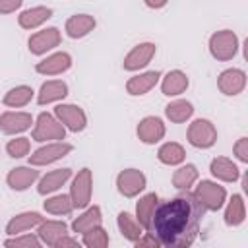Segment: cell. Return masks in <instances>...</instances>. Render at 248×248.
Segmentation results:
<instances>
[{"mask_svg": "<svg viewBox=\"0 0 248 248\" xmlns=\"http://www.w3.org/2000/svg\"><path fill=\"white\" fill-rule=\"evenodd\" d=\"M68 97V83L62 79H46L41 83L37 91V103L41 107L50 105V103H60Z\"/></svg>", "mask_w": 248, "mask_h": 248, "instance_id": "obj_19", "label": "cell"}, {"mask_svg": "<svg viewBox=\"0 0 248 248\" xmlns=\"http://www.w3.org/2000/svg\"><path fill=\"white\" fill-rule=\"evenodd\" d=\"M74 248V246H79V242H78V238H72L70 234H64L62 238H58L56 240V244H54V248Z\"/></svg>", "mask_w": 248, "mask_h": 248, "instance_id": "obj_41", "label": "cell"}, {"mask_svg": "<svg viewBox=\"0 0 248 248\" xmlns=\"http://www.w3.org/2000/svg\"><path fill=\"white\" fill-rule=\"evenodd\" d=\"M43 207L50 215H70L74 211V203L70 200V194H54L43 202Z\"/></svg>", "mask_w": 248, "mask_h": 248, "instance_id": "obj_34", "label": "cell"}, {"mask_svg": "<svg viewBox=\"0 0 248 248\" xmlns=\"http://www.w3.org/2000/svg\"><path fill=\"white\" fill-rule=\"evenodd\" d=\"M91 194H93V172L91 169L83 167L72 178V186H70V200L74 203V209L87 207L91 203Z\"/></svg>", "mask_w": 248, "mask_h": 248, "instance_id": "obj_7", "label": "cell"}, {"mask_svg": "<svg viewBox=\"0 0 248 248\" xmlns=\"http://www.w3.org/2000/svg\"><path fill=\"white\" fill-rule=\"evenodd\" d=\"M99 225H103V211H101L99 205H91V203H89V205L83 207V211L72 221V231L83 234V232H87L89 229L99 227Z\"/></svg>", "mask_w": 248, "mask_h": 248, "instance_id": "obj_26", "label": "cell"}, {"mask_svg": "<svg viewBox=\"0 0 248 248\" xmlns=\"http://www.w3.org/2000/svg\"><path fill=\"white\" fill-rule=\"evenodd\" d=\"M66 138V128L64 124L50 112H41L35 122H33V130H31V140L39 141V143H46V141H60Z\"/></svg>", "mask_w": 248, "mask_h": 248, "instance_id": "obj_3", "label": "cell"}, {"mask_svg": "<svg viewBox=\"0 0 248 248\" xmlns=\"http://www.w3.org/2000/svg\"><path fill=\"white\" fill-rule=\"evenodd\" d=\"M136 134H138V140L141 143L155 145L165 138L167 126L159 116H143L136 126Z\"/></svg>", "mask_w": 248, "mask_h": 248, "instance_id": "obj_12", "label": "cell"}, {"mask_svg": "<svg viewBox=\"0 0 248 248\" xmlns=\"http://www.w3.org/2000/svg\"><path fill=\"white\" fill-rule=\"evenodd\" d=\"M209 172L215 180H221V182H236L240 178L238 165L229 157H215L209 163Z\"/></svg>", "mask_w": 248, "mask_h": 248, "instance_id": "obj_23", "label": "cell"}, {"mask_svg": "<svg viewBox=\"0 0 248 248\" xmlns=\"http://www.w3.org/2000/svg\"><path fill=\"white\" fill-rule=\"evenodd\" d=\"M225 225L227 227H238L246 221V203L242 194H232L229 202H225Z\"/></svg>", "mask_w": 248, "mask_h": 248, "instance_id": "obj_28", "label": "cell"}, {"mask_svg": "<svg viewBox=\"0 0 248 248\" xmlns=\"http://www.w3.org/2000/svg\"><path fill=\"white\" fill-rule=\"evenodd\" d=\"M62 43V33L58 27H45L41 31H35L29 41H27V48L31 54L35 56H43L50 50H54L58 45Z\"/></svg>", "mask_w": 248, "mask_h": 248, "instance_id": "obj_9", "label": "cell"}, {"mask_svg": "<svg viewBox=\"0 0 248 248\" xmlns=\"http://www.w3.org/2000/svg\"><path fill=\"white\" fill-rule=\"evenodd\" d=\"M108 242H110V238H108V232L103 229V225L93 227L81 234V244L87 248H107Z\"/></svg>", "mask_w": 248, "mask_h": 248, "instance_id": "obj_35", "label": "cell"}, {"mask_svg": "<svg viewBox=\"0 0 248 248\" xmlns=\"http://www.w3.org/2000/svg\"><path fill=\"white\" fill-rule=\"evenodd\" d=\"M159 81H161V93L167 97H178L190 85V79L182 70H169L165 76H161Z\"/></svg>", "mask_w": 248, "mask_h": 248, "instance_id": "obj_21", "label": "cell"}, {"mask_svg": "<svg viewBox=\"0 0 248 248\" xmlns=\"http://www.w3.org/2000/svg\"><path fill=\"white\" fill-rule=\"evenodd\" d=\"M157 52V45L151 43V41H145V43H140L136 45L126 56H124V62H122V68L126 72H140L143 70L155 56Z\"/></svg>", "mask_w": 248, "mask_h": 248, "instance_id": "obj_11", "label": "cell"}, {"mask_svg": "<svg viewBox=\"0 0 248 248\" xmlns=\"http://www.w3.org/2000/svg\"><path fill=\"white\" fill-rule=\"evenodd\" d=\"M95 27H97V19L91 14H74L64 23V31L70 39H83L91 31H95Z\"/></svg>", "mask_w": 248, "mask_h": 248, "instance_id": "obj_18", "label": "cell"}, {"mask_svg": "<svg viewBox=\"0 0 248 248\" xmlns=\"http://www.w3.org/2000/svg\"><path fill=\"white\" fill-rule=\"evenodd\" d=\"M157 159L167 167H178L186 159V149L178 141H165L157 149Z\"/></svg>", "mask_w": 248, "mask_h": 248, "instance_id": "obj_29", "label": "cell"}, {"mask_svg": "<svg viewBox=\"0 0 248 248\" xmlns=\"http://www.w3.org/2000/svg\"><path fill=\"white\" fill-rule=\"evenodd\" d=\"M41 238L37 234L31 232H21V234H14L12 238L4 240V246L8 248H41Z\"/></svg>", "mask_w": 248, "mask_h": 248, "instance_id": "obj_37", "label": "cell"}, {"mask_svg": "<svg viewBox=\"0 0 248 248\" xmlns=\"http://www.w3.org/2000/svg\"><path fill=\"white\" fill-rule=\"evenodd\" d=\"M186 140L196 149H209L217 141V128L207 118H196L188 124Z\"/></svg>", "mask_w": 248, "mask_h": 248, "instance_id": "obj_5", "label": "cell"}, {"mask_svg": "<svg viewBox=\"0 0 248 248\" xmlns=\"http://www.w3.org/2000/svg\"><path fill=\"white\" fill-rule=\"evenodd\" d=\"M70 178H72V169H68V167L48 170L46 174H43V176L39 178L37 192H39L41 196H50V194L58 192Z\"/></svg>", "mask_w": 248, "mask_h": 248, "instance_id": "obj_20", "label": "cell"}, {"mask_svg": "<svg viewBox=\"0 0 248 248\" xmlns=\"http://www.w3.org/2000/svg\"><path fill=\"white\" fill-rule=\"evenodd\" d=\"M194 114V105L186 99H174L165 107V116L172 124H184L192 118Z\"/></svg>", "mask_w": 248, "mask_h": 248, "instance_id": "obj_31", "label": "cell"}, {"mask_svg": "<svg viewBox=\"0 0 248 248\" xmlns=\"http://www.w3.org/2000/svg\"><path fill=\"white\" fill-rule=\"evenodd\" d=\"M217 87L227 97H236L246 89V72L240 68H227L217 76Z\"/></svg>", "mask_w": 248, "mask_h": 248, "instance_id": "obj_13", "label": "cell"}, {"mask_svg": "<svg viewBox=\"0 0 248 248\" xmlns=\"http://www.w3.org/2000/svg\"><path fill=\"white\" fill-rule=\"evenodd\" d=\"M70 68H72V54L66 50L52 52L35 64V72L41 76H60Z\"/></svg>", "mask_w": 248, "mask_h": 248, "instance_id": "obj_15", "label": "cell"}, {"mask_svg": "<svg viewBox=\"0 0 248 248\" xmlns=\"http://www.w3.org/2000/svg\"><path fill=\"white\" fill-rule=\"evenodd\" d=\"M143 4L147 8H151V10H161V8H165L169 4V0H143Z\"/></svg>", "mask_w": 248, "mask_h": 248, "instance_id": "obj_42", "label": "cell"}, {"mask_svg": "<svg viewBox=\"0 0 248 248\" xmlns=\"http://www.w3.org/2000/svg\"><path fill=\"white\" fill-rule=\"evenodd\" d=\"M50 17H52V8H48V6H33V8L23 10L17 16V23H19L21 29L33 31V29H39L43 23H46Z\"/></svg>", "mask_w": 248, "mask_h": 248, "instance_id": "obj_22", "label": "cell"}, {"mask_svg": "<svg viewBox=\"0 0 248 248\" xmlns=\"http://www.w3.org/2000/svg\"><path fill=\"white\" fill-rule=\"evenodd\" d=\"M205 209L190 190L159 202L149 231L165 248H188L196 242Z\"/></svg>", "mask_w": 248, "mask_h": 248, "instance_id": "obj_1", "label": "cell"}, {"mask_svg": "<svg viewBox=\"0 0 248 248\" xmlns=\"http://www.w3.org/2000/svg\"><path fill=\"white\" fill-rule=\"evenodd\" d=\"M64 234H68V225L64 221H56V219H43L37 225V236L41 238L43 244L52 246L56 244L58 238H62Z\"/></svg>", "mask_w": 248, "mask_h": 248, "instance_id": "obj_24", "label": "cell"}, {"mask_svg": "<svg viewBox=\"0 0 248 248\" xmlns=\"http://www.w3.org/2000/svg\"><path fill=\"white\" fill-rule=\"evenodd\" d=\"M134 246H136V248H140V246H151V248H161L159 240H157V238H155V236H153L151 232H147V231H145V232H143V234H141V236H140V238H138V240L134 242Z\"/></svg>", "mask_w": 248, "mask_h": 248, "instance_id": "obj_40", "label": "cell"}, {"mask_svg": "<svg viewBox=\"0 0 248 248\" xmlns=\"http://www.w3.org/2000/svg\"><path fill=\"white\" fill-rule=\"evenodd\" d=\"M161 79V72L159 70H147V72H140L136 76H132L126 81V93L132 97H141L145 93H149Z\"/></svg>", "mask_w": 248, "mask_h": 248, "instance_id": "obj_16", "label": "cell"}, {"mask_svg": "<svg viewBox=\"0 0 248 248\" xmlns=\"http://www.w3.org/2000/svg\"><path fill=\"white\" fill-rule=\"evenodd\" d=\"M31 151V140L25 138V136H19V138H14L6 143V153L12 157V159H23L27 157Z\"/></svg>", "mask_w": 248, "mask_h": 248, "instance_id": "obj_36", "label": "cell"}, {"mask_svg": "<svg viewBox=\"0 0 248 248\" xmlns=\"http://www.w3.org/2000/svg\"><path fill=\"white\" fill-rule=\"evenodd\" d=\"M207 46H209V54L217 62H229L236 56L240 43L232 29H219V31L211 33Z\"/></svg>", "mask_w": 248, "mask_h": 248, "instance_id": "obj_2", "label": "cell"}, {"mask_svg": "<svg viewBox=\"0 0 248 248\" xmlns=\"http://www.w3.org/2000/svg\"><path fill=\"white\" fill-rule=\"evenodd\" d=\"M232 153L240 163H248V138L246 136L236 140V143L232 145Z\"/></svg>", "mask_w": 248, "mask_h": 248, "instance_id": "obj_38", "label": "cell"}, {"mask_svg": "<svg viewBox=\"0 0 248 248\" xmlns=\"http://www.w3.org/2000/svg\"><path fill=\"white\" fill-rule=\"evenodd\" d=\"M192 194L203 205L205 211H219V209H223V205L227 202L225 186H221L215 180H200Z\"/></svg>", "mask_w": 248, "mask_h": 248, "instance_id": "obj_4", "label": "cell"}, {"mask_svg": "<svg viewBox=\"0 0 248 248\" xmlns=\"http://www.w3.org/2000/svg\"><path fill=\"white\" fill-rule=\"evenodd\" d=\"M45 217L37 211H23V213H17L14 215L8 223H6V234L14 236V234H21V232H27L31 229H35Z\"/></svg>", "mask_w": 248, "mask_h": 248, "instance_id": "obj_25", "label": "cell"}, {"mask_svg": "<svg viewBox=\"0 0 248 248\" xmlns=\"http://www.w3.org/2000/svg\"><path fill=\"white\" fill-rule=\"evenodd\" d=\"M159 196L155 194V192H149V194H145V196H141L138 202H136V219H138V223L145 229V231H149V225H151V219H153V213H155V209H157V205H159Z\"/></svg>", "mask_w": 248, "mask_h": 248, "instance_id": "obj_27", "label": "cell"}, {"mask_svg": "<svg viewBox=\"0 0 248 248\" xmlns=\"http://www.w3.org/2000/svg\"><path fill=\"white\" fill-rule=\"evenodd\" d=\"M72 151H74V145L66 143L62 140L60 141H46V143H43L41 147H37L29 155V165H33V167H46V165H52V163L64 159Z\"/></svg>", "mask_w": 248, "mask_h": 248, "instance_id": "obj_6", "label": "cell"}, {"mask_svg": "<svg viewBox=\"0 0 248 248\" xmlns=\"http://www.w3.org/2000/svg\"><path fill=\"white\" fill-rule=\"evenodd\" d=\"M198 178H200L198 167L192 165V163H186V165L182 163V165H178V169L172 172V186H174L176 190L184 192V190H190V188L198 182Z\"/></svg>", "mask_w": 248, "mask_h": 248, "instance_id": "obj_32", "label": "cell"}, {"mask_svg": "<svg viewBox=\"0 0 248 248\" xmlns=\"http://www.w3.org/2000/svg\"><path fill=\"white\" fill-rule=\"evenodd\" d=\"M33 97H35L33 87H29V85H16V87L6 91V95L2 97V105L10 107V108H21V107H27L33 101Z\"/></svg>", "mask_w": 248, "mask_h": 248, "instance_id": "obj_30", "label": "cell"}, {"mask_svg": "<svg viewBox=\"0 0 248 248\" xmlns=\"http://www.w3.org/2000/svg\"><path fill=\"white\" fill-rule=\"evenodd\" d=\"M37 180H39V170L33 165H29V167H16V169H12L6 174V184L14 192H23V190L31 188Z\"/></svg>", "mask_w": 248, "mask_h": 248, "instance_id": "obj_17", "label": "cell"}, {"mask_svg": "<svg viewBox=\"0 0 248 248\" xmlns=\"http://www.w3.org/2000/svg\"><path fill=\"white\" fill-rule=\"evenodd\" d=\"M33 122V116L25 110H6L0 114V132L6 136H17L29 130Z\"/></svg>", "mask_w": 248, "mask_h": 248, "instance_id": "obj_14", "label": "cell"}, {"mask_svg": "<svg viewBox=\"0 0 248 248\" xmlns=\"http://www.w3.org/2000/svg\"><path fill=\"white\" fill-rule=\"evenodd\" d=\"M147 186V178L140 169H124L116 174V190L124 198L140 196Z\"/></svg>", "mask_w": 248, "mask_h": 248, "instance_id": "obj_10", "label": "cell"}, {"mask_svg": "<svg viewBox=\"0 0 248 248\" xmlns=\"http://www.w3.org/2000/svg\"><path fill=\"white\" fill-rule=\"evenodd\" d=\"M54 116L64 124L66 130L79 134L87 128V114L79 105L74 103H58L54 107Z\"/></svg>", "mask_w": 248, "mask_h": 248, "instance_id": "obj_8", "label": "cell"}, {"mask_svg": "<svg viewBox=\"0 0 248 248\" xmlns=\"http://www.w3.org/2000/svg\"><path fill=\"white\" fill-rule=\"evenodd\" d=\"M116 225H118L120 234H122L126 240H130L132 244L145 232V229L138 223V219H136L132 213H128V211H120V213H118V217H116Z\"/></svg>", "mask_w": 248, "mask_h": 248, "instance_id": "obj_33", "label": "cell"}, {"mask_svg": "<svg viewBox=\"0 0 248 248\" xmlns=\"http://www.w3.org/2000/svg\"><path fill=\"white\" fill-rule=\"evenodd\" d=\"M23 0H0V16H8L14 14L21 8Z\"/></svg>", "mask_w": 248, "mask_h": 248, "instance_id": "obj_39", "label": "cell"}]
</instances>
